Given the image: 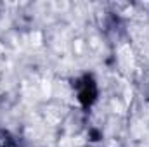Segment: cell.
Returning a JSON list of instances; mask_svg holds the SVG:
<instances>
[{
  "mask_svg": "<svg viewBox=\"0 0 149 147\" xmlns=\"http://www.w3.org/2000/svg\"><path fill=\"white\" fill-rule=\"evenodd\" d=\"M74 87L78 88V101L81 102V106H85V107L92 106L95 97H97V85H95L94 78L83 76L81 80H78L74 83Z\"/></svg>",
  "mask_w": 149,
  "mask_h": 147,
  "instance_id": "6da1fadb",
  "label": "cell"
},
{
  "mask_svg": "<svg viewBox=\"0 0 149 147\" xmlns=\"http://www.w3.org/2000/svg\"><path fill=\"white\" fill-rule=\"evenodd\" d=\"M99 132H92V140H99Z\"/></svg>",
  "mask_w": 149,
  "mask_h": 147,
  "instance_id": "7a4b0ae2",
  "label": "cell"
}]
</instances>
